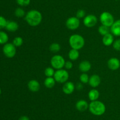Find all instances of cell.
Masks as SVG:
<instances>
[{
  "label": "cell",
  "instance_id": "cell-1",
  "mask_svg": "<svg viewBox=\"0 0 120 120\" xmlns=\"http://www.w3.org/2000/svg\"><path fill=\"white\" fill-rule=\"evenodd\" d=\"M43 19L42 14L37 9H31L26 13L25 20L29 25L37 27L41 24Z\"/></svg>",
  "mask_w": 120,
  "mask_h": 120
},
{
  "label": "cell",
  "instance_id": "cell-2",
  "mask_svg": "<svg viewBox=\"0 0 120 120\" xmlns=\"http://www.w3.org/2000/svg\"><path fill=\"white\" fill-rule=\"evenodd\" d=\"M89 109L95 116H101L106 111V107L104 102L99 100L91 101L89 104Z\"/></svg>",
  "mask_w": 120,
  "mask_h": 120
},
{
  "label": "cell",
  "instance_id": "cell-3",
  "mask_svg": "<svg viewBox=\"0 0 120 120\" xmlns=\"http://www.w3.org/2000/svg\"><path fill=\"white\" fill-rule=\"evenodd\" d=\"M69 43L71 48L79 51L84 47L85 40L82 35L74 34L69 37Z\"/></svg>",
  "mask_w": 120,
  "mask_h": 120
},
{
  "label": "cell",
  "instance_id": "cell-4",
  "mask_svg": "<svg viewBox=\"0 0 120 120\" xmlns=\"http://www.w3.org/2000/svg\"><path fill=\"white\" fill-rule=\"evenodd\" d=\"M100 21L101 25L110 28L114 22V17L110 12L104 11L100 15Z\"/></svg>",
  "mask_w": 120,
  "mask_h": 120
},
{
  "label": "cell",
  "instance_id": "cell-5",
  "mask_svg": "<svg viewBox=\"0 0 120 120\" xmlns=\"http://www.w3.org/2000/svg\"><path fill=\"white\" fill-rule=\"evenodd\" d=\"M53 78L56 82L60 84H64L67 81H68L69 78V74L66 69H58L55 71Z\"/></svg>",
  "mask_w": 120,
  "mask_h": 120
},
{
  "label": "cell",
  "instance_id": "cell-6",
  "mask_svg": "<svg viewBox=\"0 0 120 120\" xmlns=\"http://www.w3.org/2000/svg\"><path fill=\"white\" fill-rule=\"evenodd\" d=\"M66 61L64 57L60 55H55L51 58L50 64L51 66L56 70L63 69L64 67Z\"/></svg>",
  "mask_w": 120,
  "mask_h": 120
},
{
  "label": "cell",
  "instance_id": "cell-7",
  "mask_svg": "<svg viewBox=\"0 0 120 120\" xmlns=\"http://www.w3.org/2000/svg\"><path fill=\"white\" fill-rule=\"evenodd\" d=\"M66 26L70 30H76L79 28L80 25V19L76 16H70L67 19L66 21Z\"/></svg>",
  "mask_w": 120,
  "mask_h": 120
},
{
  "label": "cell",
  "instance_id": "cell-8",
  "mask_svg": "<svg viewBox=\"0 0 120 120\" xmlns=\"http://www.w3.org/2000/svg\"><path fill=\"white\" fill-rule=\"evenodd\" d=\"M3 52L7 57L12 58L16 55V47L12 43H7L3 47Z\"/></svg>",
  "mask_w": 120,
  "mask_h": 120
},
{
  "label": "cell",
  "instance_id": "cell-9",
  "mask_svg": "<svg viewBox=\"0 0 120 120\" xmlns=\"http://www.w3.org/2000/svg\"><path fill=\"white\" fill-rule=\"evenodd\" d=\"M83 24L87 28H93L98 22V18L93 14H89L83 18Z\"/></svg>",
  "mask_w": 120,
  "mask_h": 120
},
{
  "label": "cell",
  "instance_id": "cell-10",
  "mask_svg": "<svg viewBox=\"0 0 120 120\" xmlns=\"http://www.w3.org/2000/svg\"><path fill=\"white\" fill-rule=\"evenodd\" d=\"M107 67L110 70L116 71L120 67V61L116 57L110 58L107 61Z\"/></svg>",
  "mask_w": 120,
  "mask_h": 120
},
{
  "label": "cell",
  "instance_id": "cell-11",
  "mask_svg": "<svg viewBox=\"0 0 120 120\" xmlns=\"http://www.w3.org/2000/svg\"><path fill=\"white\" fill-rule=\"evenodd\" d=\"M76 89V86L75 84L71 81H67L63 84L62 87V91L63 93L66 95H70L73 94Z\"/></svg>",
  "mask_w": 120,
  "mask_h": 120
},
{
  "label": "cell",
  "instance_id": "cell-12",
  "mask_svg": "<svg viewBox=\"0 0 120 120\" xmlns=\"http://www.w3.org/2000/svg\"><path fill=\"white\" fill-rule=\"evenodd\" d=\"M101 78L97 74H93L90 76L89 81V84L93 88H96L98 87L101 84Z\"/></svg>",
  "mask_w": 120,
  "mask_h": 120
},
{
  "label": "cell",
  "instance_id": "cell-13",
  "mask_svg": "<svg viewBox=\"0 0 120 120\" xmlns=\"http://www.w3.org/2000/svg\"><path fill=\"white\" fill-rule=\"evenodd\" d=\"M28 88L30 91L32 92H36L39 91L41 88V84L37 80H30L28 82Z\"/></svg>",
  "mask_w": 120,
  "mask_h": 120
},
{
  "label": "cell",
  "instance_id": "cell-14",
  "mask_svg": "<svg viewBox=\"0 0 120 120\" xmlns=\"http://www.w3.org/2000/svg\"><path fill=\"white\" fill-rule=\"evenodd\" d=\"M89 104L85 100H80L76 103V108L80 112H84L89 109Z\"/></svg>",
  "mask_w": 120,
  "mask_h": 120
},
{
  "label": "cell",
  "instance_id": "cell-15",
  "mask_svg": "<svg viewBox=\"0 0 120 120\" xmlns=\"http://www.w3.org/2000/svg\"><path fill=\"white\" fill-rule=\"evenodd\" d=\"M110 32L114 36H120V20L114 21L110 27Z\"/></svg>",
  "mask_w": 120,
  "mask_h": 120
},
{
  "label": "cell",
  "instance_id": "cell-16",
  "mask_svg": "<svg viewBox=\"0 0 120 120\" xmlns=\"http://www.w3.org/2000/svg\"><path fill=\"white\" fill-rule=\"evenodd\" d=\"M91 68V64L87 60L82 61L79 65V69L82 73H87Z\"/></svg>",
  "mask_w": 120,
  "mask_h": 120
},
{
  "label": "cell",
  "instance_id": "cell-17",
  "mask_svg": "<svg viewBox=\"0 0 120 120\" xmlns=\"http://www.w3.org/2000/svg\"><path fill=\"white\" fill-rule=\"evenodd\" d=\"M114 41V35L111 33L110 32L103 36L102 42H103V44L106 47H110V46L112 45Z\"/></svg>",
  "mask_w": 120,
  "mask_h": 120
},
{
  "label": "cell",
  "instance_id": "cell-18",
  "mask_svg": "<svg viewBox=\"0 0 120 120\" xmlns=\"http://www.w3.org/2000/svg\"><path fill=\"white\" fill-rule=\"evenodd\" d=\"M5 28L8 31L14 32L16 31L18 29L19 25L16 21H8L7 25H6Z\"/></svg>",
  "mask_w": 120,
  "mask_h": 120
},
{
  "label": "cell",
  "instance_id": "cell-19",
  "mask_svg": "<svg viewBox=\"0 0 120 120\" xmlns=\"http://www.w3.org/2000/svg\"><path fill=\"white\" fill-rule=\"evenodd\" d=\"M88 97L91 101L98 100L100 97V92L96 88H93L89 91L88 93Z\"/></svg>",
  "mask_w": 120,
  "mask_h": 120
},
{
  "label": "cell",
  "instance_id": "cell-20",
  "mask_svg": "<svg viewBox=\"0 0 120 120\" xmlns=\"http://www.w3.org/2000/svg\"><path fill=\"white\" fill-rule=\"evenodd\" d=\"M80 56V52L79 50L71 48L68 53V57L71 61H75L78 60Z\"/></svg>",
  "mask_w": 120,
  "mask_h": 120
},
{
  "label": "cell",
  "instance_id": "cell-21",
  "mask_svg": "<svg viewBox=\"0 0 120 120\" xmlns=\"http://www.w3.org/2000/svg\"><path fill=\"white\" fill-rule=\"evenodd\" d=\"M56 82L53 77H46L44 81V85L48 89H51L55 87Z\"/></svg>",
  "mask_w": 120,
  "mask_h": 120
},
{
  "label": "cell",
  "instance_id": "cell-22",
  "mask_svg": "<svg viewBox=\"0 0 120 120\" xmlns=\"http://www.w3.org/2000/svg\"><path fill=\"white\" fill-rule=\"evenodd\" d=\"M98 32L101 35L104 36V35L110 33V27H106V26L105 25H101L99 26V27H98Z\"/></svg>",
  "mask_w": 120,
  "mask_h": 120
},
{
  "label": "cell",
  "instance_id": "cell-23",
  "mask_svg": "<svg viewBox=\"0 0 120 120\" xmlns=\"http://www.w3.org/2000/svg\"><path fill=\"white\" fill-rule=\"evenodd\" d=\"M61 49L60 45L57 42H53L49 46V50L53 53H57L59 52Z\"/></svg>",
  "mask_w": 120,
  "mask_h": 120
},
{
  "label": "cell",
  "instance_id": "cell-24",
  "mask_svg": "<svg viewBox=\"0 0 120 120\" xmlns=\"http://www.w3.org/2000/svg\"><path fill=\"white\" fill-rule=\"evenodd\" d=\"M55 71V69L52 67H49L45 68L44 71V74L46 77H53Z\"/></svg>",
  "mask_w": 120,
  "mask_h": 120
},
{
  "label": "cell",
  "instance_id": "cell-25",
  "mask_svg": "<svg viewBox=\"0 0 120 120\" xmlns=\"http://www.w3.org/2000/svg\"><path fill=\"white\" fill-rule=\"evenodd\" d=\"M25 11L24 9L23 8H22L21 7H18V8H16V9L15 10V12H14V14H15V15L18 18H23L26 15Z\"/></svg>",
  "mask_w": 120,
  "mask_h": 120
},
{
  "label": "cell",
  "instance_id": "cell-26",
  "mask_svg": "<svg viewBox=\"0 0 120 120\" xmlns=\"http://www.w3.org/2000/svg\"><path fill=\"white\" fill-rule=\"evenodd\" d=\"M9 40L8 34L4 31H0V44H5Z\"/></svg>",
  "mask_w": 120,
  "mask_h": 120
},
{
  "label": "cell",
  "instance_id": "cell-27",
  "mask_svg": "<svg viewBox=\"0 0 120 120\" xmlns=\"http://www.w3.org/2000/svg\"><path fill=\"white\" fill-rule=\"evenodd\" d=\"M89 78H90V76H89V75L87 73H82L80 75L79 77L80 81L83 84H86L89 83Z\"/></svg>",
  "mask_w": 120,
  "mask_h": 120
},
{
  "label": "cell",
  "instance_id": "cell-28",
  "mask_svg": "<svg viewBox=\"0 0 120 120\" xmlns=\"http://www.w3.org/2000/svg\"><path fill=\"white\" fill-rule=\"evenodd\" d=\"M23 43V40L21 36H16L13 40L12 44L16 47H20Z\"/></svg>",
  "mask_w": 120,
  "mask_h": 120
},
{
  "label": "cell",
  "instance_id": "cell-29",
  "mask_svg": "<svg viewBox=\"0 0 120 120\" xmlns=\"http://www.w3.org/2000/svg\"><path fill=\"white\" fill-rule=\"evenodd\" d=\"M16 2L20 7H27L30 3V0H16Z\"/></svg>",
  "mask_w": 120,
  "mask_h": 120
},
{
  "label": "cell",
  "instance_id": "cell-30",
  "mask_svg": "<svg viewBox=\"0 0 120 120\" xmlns=\"http://www.w3.org/2000/svg\"><path fill=\"white\" fill-rule=\"evenodd\" d=\"M86 11L84 10V9H79L77 12H76V16L77 18H78L79 19H82V18H84L86 15Z\"/></svg>",
  "mask_w": 120,
  "mask_h": 120
},
{
  "label": "cell",
  "instance_id": "cell-31",
  "mask_svg": "<svg viewBox=\"0 0 120 120\" xmlns=\"http://www.w3.org/2000/svg\"><path fill=\"white\" fill-rule=\"evenodd\" d=\"M112 47L117 51H120V38L114 40Z\"/></svg>",
  "mask_w": 120,
  "mask_h": 120
},
{
  "label": "cell",
  "instance_id": "cell-32",
  "mask_svg": "<svg viewBox=\"0 0 120 120\" xmlns=\"http://www.w3.org/2000/svg\"><path fill=\"white\" fill-rule=\"evenodd\" d=\"M7 20L4 16H0V29L5 28L7 23Z\"/></svg>",
  "mask_w": 120,
  "mask_h": 120
},
{
  "label": "cell",
  "instance_id": "cell-33",
  "mask_svg": "<svg viewBox=\"0 0 120 120\" xmlns=\"http://www.w3.org/2000/svg\"><path fill=\"white\" fill-rule=\"evenodd\" d=\"M73 64L71 62V61H66L65 64H64V67H65L66 70H70L73 68Z\"/></svg>",
  "mask_w": 120,
  "mask_h": 120
},
{
  "label": "cell",
  "instance_id": "cell-34",
  "mask_svg": "<svg viewBox=\"0 0 120 120\" xmlns=\"http://www.w3.org/2000/svg\"><path fill=\"white\" fill-rule=\"evenodd\" d=\"M75 86H76V89L77 90L80 91L83 88V84H82V82H78Z\"/></svg>",
  "mask_w": 120,
  "mask_h": 120
},
{
  "label": "cell",
  "instance_id": "cell-35",
  "mask_svg": "<svg viewBox=\"0 0 120 120\" xmlns=\"http://www.w3.org/2000/svg\"><path fill=\"white\" fill-rule=\"evenodd\" d=\"M18 120H30V119L26 115H22L19 118Z\"/></svg>",
  "mask_w": 120,
  "mask_h": 120
},
{
  "label": "cell",
  "instance_id": "cell-36",
  "mask_svg": "<svg viewBox=\"0 0 120 120\" xmlns=\"http://www.w3.org/2000/svg\"><path fill=\"white\" fill-rule=\"evenodd\" d=\"M1 88H0V95H1Z\"/></svg>",
  "mask_w": 120,
  "mask_h": 120
},
{
  "label": "cell",
  "instance_id": "cell-37",
  "mask_svg": "<svg viewBox=\"0 0 120 120\" xmlns=\"http://www.w3.org/2000/svg\"><path fill=\"white\" fill-rule=\"evenodd\" d=\"M115 1H119V0H115Z\"/></svg>",
  "mask_w": 120,
  "mask_h": 120
}]
</instances>
